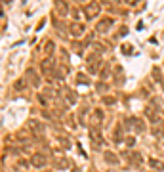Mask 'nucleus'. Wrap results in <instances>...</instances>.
Returning a JSON list of instances; mask_svg holds the SVG:
<instances>
[{"label":"nucleus","instance_id":"nucleus-1","mask_svg":"<svg viewBox=\"0 0 164 172\" xmlns=\"http://www.w3.org/2000/svg\"><path fill=\"white\" fill-rule=\"evenodd\" d=\"M31 162H33V165L36 166V168H42V166L46 165V157H44V155H33Z\"/></svg>","mask_w":164,"mask_h":172},{"label":"nucleus","instance_id":"nucleus-3","mask_svg":"<svg viewBox=\"0 0 164 172\" xmlns=\"http://www.w3.org/2000/svg\"><path fill=\"white\" fill-rule=\"evenodd\" d=\"M25 84H27V82H25V79H21L19 82H15V88H17V90H23V88H25Z\"/></svg>","mask_w":164,"mask_h":172},{"label":"nucleus","instance_id":"nucleus-2","mask_svg":"<svg viewBox=\"0 0 164 172\" xmlns=\"http://www.w3.org/2000/svg\"><path fill=\"white\" fill-rule=\"evenodd\" d=\"M151 165H153V168H157V170H164L162 162H158V161H151Z\"/></svg>","mask_w":164,"mask_h":172}]
</instances>
